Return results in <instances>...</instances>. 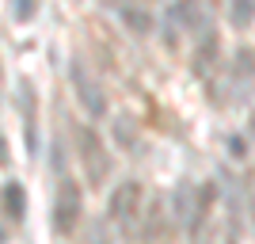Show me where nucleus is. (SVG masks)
Instances as JSON below:
<instances>
[{
	"label": "nucleus",
	"mask_w": 255,
	"mask_h": 244,
	"mask_svg": "<svg viewBox=\"0 0 255 244\" xmlns=\"http://www.w3.org/2000/svg\"><path fill=\"white\" fill-rule=\"evenodd\" d=\"M141 199H145V191H141L137 180H126L118 183L115 191H111V222H115V229L122 237H137V225H141Z\"/></svg>",
	"instance_id": "f257e3e1"
},
{
	"label": "nucleus",
	"mask_w": 255,
	"mask_h": 244,
	"mask_svg": "<svg viewBox=\"0 0 255 244\" xmlns=\"http://www.w3.org/2000/svg\"><path fill=\"white\" fill-rule=\"evenodd\" d=\"M76 157H80V168H84V180L92 187H103L107 176H111V157H107V145L92 126H76Z\"/></svg>",
	"instance_id": "f03ea898"
},
{
	"label": "nucleus",
	"mask_w": 255,
	"mask_h": 244,
	"mask_svg": "<svg viewBox=\"0 0 255 244\" xmlns=\"http://www.w3.org/2000/svg\"><path fill=\"white\" fill-rule=\"evenodd\" d=\"M80 214H84V199H80L76 180H61L57 183V195H53V229H57L61 237L76 233Z\"/></svg>",
	"instance_id": "7ed1b4c3"
},
{
	"label": "nucleus",
	"mask_w": 255,
	"mask_h": 244,
	"mask_svg": "<svg viewBox=\"0 0 255 244\" xmlns=\"http://www.w3.org/2000/svg\"><path fill=\"white\" fill-rule=\"evenodd\" d=\"M73 84H76V96H80V103L92 111V115H103L107 111V99L99 96V84H96V76L88 73L80 61H73Z\"/></svg>",
	"instance_id": "20e7f679"
},
{
	"label": "nucleus",
	"mask_w": 255,
	"mask_h": 244,
	"mask_svg": "<svg viewBox=\"0 0 255 244\" xmlns=\"http://www.w3.org/2000/svg\"><path fill=\"white\" fill-rule=\"evenodd\" d=\"M217 53H221V42H217V34L210 31L202 42H198V50H194V61H191L194 76H210L213 69H217Z\"/></svg>",
	"instance_id": "39448f33"
},
{
	"label": "nucleus",
	"mask_w": 255,
	"mask_h": 244,
	"mask_svg": "<svg viewBox=\"0 0 255 244\" xmlns=\"http://www.w3.org/2000/svg\"><path fill=\"white\" fill-rule=\"evenodd\" d=\"M4 210H8L11 222H19V218H23V210H27V195H23L19 183H8V187H4Z\"/></svg>",
	"instance_id": "423d86ee"
},
{
	"label": "nucleus",
	"mask_w": 255,
	"mask_h": 244,
	"mask_svg": "<svg viewBox=\"0 0 255 244\" xmlns=\"http://www.w3.org/2000/svg\"><path fill=\"white\" fill-rule=\"evenodd\" d=\"M122 19H126L129 31H137V34H149L152 31V15L145 8H133V4H122Z\"/></svg>",
	"instance_id": "0eeeda50"
},
{
	"label": "nucleus",
	"mask_w": 255,
	"mask_h": 244,
	"mask_svg": "<svg viewBox=\"0 0 255 244\" xmlns=\"http://www.w3.org/2000/svg\"><path fill=\"white\" fill-rule=\"evenodd\" d=\"M229 19L236 27H252L255 19V0H229Z\"/></svg>",
	"instance_id": "6e6552de"
},
{
	"label": "nucleus",
	"mask_w": 255,
	"mask_h": 244,
	"mask_svg": "<svg viewBox=\"0 0 255 244\" xmlns=\"http://www.w3.org/2000/svg\"><path fill=\"white\" fill-rule=\"evenodd\" d=\"M175 19L194 31L198 27V0H175Z\"/></svg>",
	"instance_id": "1a4fd4ad"
},
{
	"label": "nucleus",
	"mask_w": 255,
	"mask_h": 244,
	"mask_svg": "<svg viewBox=\"0 0 255 244\" xmlns=\"http://www.w3.org/2000/svg\"><path fill=\"white\" fill-rule=\"evenodd\" d=\"M31 11H34V0H19L15 15H19V19H31Z\"/></svg>",
	"instance_id": "9d476101"
},
{
	"label": "nucleus",
	"mask_w": 255,
	"mask_h": 244,
	"mask_svg": "<svg viewBox=\"0 0 255 244\" xmlns=\"http://www.w3.org/2000/svg\"><path fill=\"white\" fill-rule=\"evenodd\" d=\"M0 88H4V73H0Z\"/></svg>",
	"instance_id": "9b49d317"
}]
</instances>
